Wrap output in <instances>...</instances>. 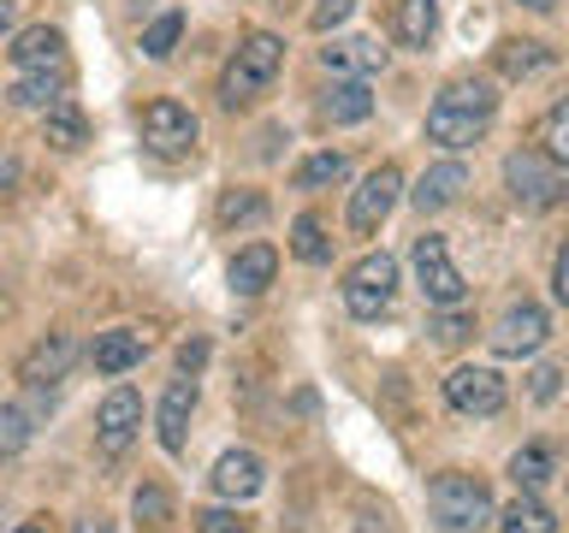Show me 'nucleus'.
<instances>
[{
    "label": "nucleus",
    "instance_id": "1",
    "mask_svg": "<svg viewBox=\"0 0 569 533\" xmlns=\"http://www.w3.org/2000/svg\"><path fill=\"white\" fill-rule=\"evenodd\" d=\"M279 66H284V42L273 30H249L238 53H231V66H226V78H220V101L226 107H243V101H256L267 83L279 78Z\"/></svg>",
    "mask_w": 569,
    "mask_h": 533
},
{
    "label": "nucleus",
    "instance_id": "2",
    "mask_svg": "<svg viewBox=\"0 0 569 533\" xmlns=\"http://www.w3.org/2000/svg\"><path fill=\"white\" fill-rule=\"evenodd\" d=\"M427 504H433V522L445 533H480L492 522V497L475 474H439L427 486Z\"/></svg>",
    "mask_w": 569,
    "mask_h": 533
},
{
    "label": "nucleus",
    "instance_id": "3",
    "mask_svg": "<svg viewBox=\"0 0 569 533\" xmlns=\"http://www.w3.org/2000/svg\"><path fill=\"white\" fill-rule=\"evenodd\" d=\"M505 184H510V202L528 208V213H546V208H558L569 195L563 167L551 154H540V149H516L505 160Z\"/></svg>",
    "mask_w": 569,
    "mask_h": 533
},
{
    "label": "nucleus",
    "instance_id": "4",
    "mask_svg": "<svg viewBox=\"0 0 569 533\" xmlns=\"http://www.w3.org/2000/svg\"><path fill=\"white\" fill-rule=\"evenodd\" d=\"M391 296H398V261L386 249H373L345 273V309L356 320H380L391 309Z\"/></svg>",
    "mask_w": 569,
    "mask_h": 533
},
{
    "label": "nucleus",
    "instance_id": "5",
    "mask_svg": "<svg viewBox=\"0 0 569 533\" xmlns=\"http://www.w3.org/2000/svg\"><path fill=\"white\" fill-rule=\"evenodd\" d=\"M409 261H416V279H421L427 302H439V309H457V302L469 296V284H462L451 249H445V238H433V231H427V238H416Z\"/></svg>",
    "mask_w": 569,
    "mask_h": 533
},
{
    "label": "nucleus",
    "instance_id": "6",
    "mask_svg": "<svg viewBox=\"0 0 569 533\" xmlns=\"http://www.w3.org/2000/svg\"><path fill=\"white\" fill-rule=\"evenodd\" d=\"M487 124H492L487 107H462L457 95H445V89H439V101L427 107V142H439V149H469V142L487 137Z\"/></svg>",
    "mask_w": 569,
    "mask_h": 533
},
{
    "label": "nucleus",
    "instance_id": "7",
    "mask_svg": "<svg viewBox=\"0 0 569 533\" xmlns=\"http://www.w3.org/2000/svg\"><path fill=\"white\" fill-rule=\"evenodd\" d=\"M196 137H202V124H196L190 107H178L167 95L142 107V142H149L154 154H190Z\"/></svg>",
    "mask_w": 569,
    "mask_h": 533
},
{
    "label": "nucleus",
    "instance_id": "8",
    "mask_svg": "<svg viewBox=\"0 0 569 533\" xmlns=\"http://www.w3.org/2000/svg\"><path fill=\"white\" fill-rule=\"evenodd\" d=\"M398 190H403V172L391 167V160H386V167H373L362 184H356V195H350V231H356V238L380 231V220L398 208Z\"/></svg>",
    "mask_w": 569,
    "mask_h": 533
},
{
    "label": "nucleus",
    "instance_id": "9",
    "mask_svg": "<svg viewBox=\"0 0 569 533\" xmlns=\"http://www.w3.org/2000/svg\"><path fill=\"white\" fill-rule=\"evenodd\" d=\"M505 398L510 391L492 368H451V380H445V403H451L457 415H498Z\"/></svg>",
    "mask_w": 569,
    "mask_h": 533
},
{
    "label": "nucleus",
    "instance_id": "10",
    "mask_svg": "<svg viewBox=\"0 0 569 533\" xmlns=\"http://www.w3.org/2000/svg\"><path fill=\"white\" fill-rule=\"evenodd\" d=\"M71 362H78V338H71V332H48V338H36V344L18 355V380L42 391L53 380H66Z\"/></svg>",
    "mask_w": 569,
    "mask_h": 533
},
{
    "label": "nucleus",
    "instance_id": "11",
    "mask_svg": "<svg viewBox=\"0 0 569 533\" xmlns=\"http://www.w3.org/2000/svg\"><path fill=\"white\" fill-rule=\"evenodd\" d=\"M137 426H142V398L131 385H119V391H107L101 409H96V433H101V451L107 456H119L124 444L137 439Z\"/></svg>",
    "mask_w": 569,
    "mask_h": 533
},
{
    "label": "nucleus",
    "instance_id": "12",
    "mask_svg": "<svg viewBox=\"0 0 569 533\" xmlns=\"http://www.w3.org/2000/svg\"><path fill=\"white\" fill-rule=\"evenodd\" d=\"M190 415H196V380L184 373V380H172L167 391H160V409H154V433H160V451H167V456L184 451Z\"/></svg>",
    "mask_w": 569,
    "mask_h": 533
},
{
    "label": "nucleus",
    "instance_id": "13",
    "mask_svg": "<svg viewBox=\"0 0 569 533\" xmlns=\"http://www.w3.org/2000/svg\"><path fill=\"white\" fill-rule=\"evenodd\" d=\"M546 332H551V320H546V309H533V302H522V309H510L498 326L487 332L492 338V350L498 355H533L546 344Z\"/></svg>",
    "mask_w": 569,
    "mask_h": 533
},
{
    "label": "nucleus",
    "instance_id": "14",
    "mask_svg": "<svg viewBox=\"0 0 569 533\" xmlns=\"http://www.w3.org/2000/svg\"><path fill=\"white\" fill-rule=\"evenodd\" d=\"M7 53H12V66H18V71H66V36L53 30V24L18 30Z\"/></svg>",
    "mask_w": 569,
    "mask_h": 533
},
{
    "label": "nucleus",
    "instance_id": "15",
    "mask_svg": "<svg viewBox=\"0 0 569 533\" xmlns=\"http://www.w3.org/2000/svg\"><path fill=\"white\" fill-rule=\"evenodd\" d=\"M320 66H327L332 78H373V71H386V48L373 42V36H345V42L320 48Z\"/></svg>",
    "mask_w": 569,
    "mask_h": 533
},
{
    "label": "nucleus",
    "instance_id": "16",
    "mask_svg": "<svg viewBox=\"0 0 569 533\" xmlns=\"http://www.w3.org/2000/svg\"><path fill=\"white\" fill-rule=\"evenodd\" d=\"M462 190H469V167H462V160H439V167H427V172L416 178L409 202H416L421 213H439V208H451Z\"/></svg>",
    "mask_w": 569,
    "mask_h": 533
},
{
    "label": "nucleus",
    "instance_id": "17",
    "mask_svg": "<svg viewBox=\"0 0 569 533\" xmlns=\"http://www.w3.org/2000/svg\"><path fill=\"white\" fill-rule=\"evenodd\" d=\"M368 113H373L368 78H332V89H320V119L327 124H362Z\"/></svg>",
    "mask_w": 569,
    "mask_h": 533
},
{
    "label": "nucleus",
    "instance_id": "18",
    "mask_svg": "<svg viewBox=\"0 0 569 533\" xmlns=\"http://www.w3.org/2000/svg\"><path fill=\"white\" fill-rule=\"evenodd\" d=\"M273 273H279V249L273 243H243L238 255H231V291L238 296H261L267 284H273Z\"/></svg>",
    "mask_w": 569,
    "mask_h": 533
},
{
    "label": "nucleus",
    "instance_id": "19",
    "mask_svg": "<svg viewBox=\"0 0 569 533\" xmlns=\"http://www.w3.org/2000/svg\"><path fill=\"white\" fill-rule=\"evenodd\" d=\"M213 492L220 497H256L267 486V469H261V456L256 451H226L220 462H213Z\"/></svg>",
    "mask_w": 569,
    "mask_h": 533
},
{
    "label": "nucleus",
    "instance_id": "20",
    "mask_svg": "<svg viewBox=\"0 0 569 533\" xmlns=\"http://www.w3.org/2000/svg\"><path fill=\"white\" fill-rule=\"evenodd\" d=\"M142 355H149V338L131 332V326H113V332H101L96 344H89V362H96V373H131Z\"/></svg>",
    "mask_w": 569,
    "mask_h": 533
},
{
    "label": "nucleus",
    "instance_id": "21",
    "mask_svg": "<svg viewBox=\"0 0 569 533\" xmlns=\"http://www.w3.org/2000/svg\"><path fill=\"white\" fill-rule=\"evenodd\" d=\"M391 36L403 48H427L439 36V0H398L391 7Z\"/></svg>",
    "mask_w": 569,
    "mask_h": 533
},
{
    "label": "nucleus",
    "instance_id": "22",
    "mask_svg": "<svg viewBox=\"0 0 569 533\" xmlns=\"http://www.w3.org/2000/svg\"><path fill=\"white\" fill-rule=\"evenodd\" d=\"M498 533H558V515H551L533 492H516L505 510H498Z\"/></svg>",
    "mask_w": 569,
    "mask_h": 533
},
{
    "label": "nucleus",
    "instance_id": "23",
    "mask_svg": "<svg viewBox=\"0 0 569 533\" xmlns=\"http://www.w3.org/2000/svg\"><path fill=\"white\" fill-rule=\"evenodd\" d=\"M60 95H66V71H18L12 89H7L12 107H42V113H48Z\"/></svg>",
    "mask_w": 569,
    "mask_h": 533
},
{
    "label": "nucleus",
    "instance_id": "24",
    "mask_svg": "<svg viewBox=\"0 0 569 533\" xmlns=\"http://www.w3.org/2000/svg\"><path fill=\"white\" fill-rule=\"evenodd\" d=\"M42 131H48V142H53V149H83V142H89L83 107L71 101V95H60V101H53L48 113H42Z\"/></svg>",
    "mask_w": 569,
    "mask_h": 533
},
{
    "label": "nucleus",
    "instance_id": "25",
    "mask_svg": "<svg viewBox=\"0 0 569 533\" xmlns=\"http://www.w3.org/2000/svg\"><path fill=\"white\" fill-rule=\"evenodd\" d=\"M345 172H350V154H345V149H320V154H309V160L291 172V184H297V190H327V184H338Z\"/></svg>",
    "mask_w": 569,
    "mask_h": 533
},
{
    "label": "nucleus",
    "instance_id": "26",
    "mask_svg": "<svg viewBox=\"0 0 569 533\" xmlns=\"http://www.w3.org/2000/svg\"><path fill=\"white\" fill-rule=\"evenodd\" d=\"M551 66V48L546 42H498V71L505 78H533V71H546Z\"/></svg>",
    "mask_w": 569,
    "mask_h": 533
},
{
    "label": "nucleus",
    "instance_id": "27",
    "mask_svg": "<svg viewBox=\"0 0 569 533\" xmlns=\"http://www.w3.org/2000/svg\"><path fill=\"white\" fill-rule=\"evenodd\" d=\"M291 255L309 261V266L332 261V238H327V225H320L315 213H297V220H291Z\"/></svg>",
    "mask_w": 569,
    "mask_h": 533
},
{
    "label": "nucleus",
    "instance_id": "28",
    "mask_svg": "<svg viewBox=\"0 0 569 533\" xmlns=\"http://www.w3.org/2000/svg\"><path fill=\"white\" fill-rule=\"evenodd\" d=\"M30 439H36V415H30V409L24 403H0V462L18 456Z\"/></svg>",
    "mask_w": 569,
    "mask_h": 533
},
{
    "label": "nucleus",
    "instance_id": "29",
    "mask_svg": "<svg viewBox=\"0 0 569 533\" xmlns=\"http://www.w3.org/2000/svg\"><path fill=\"white\" fill-rule=\"evenodd\" d=\"M510 480L522 492H540L546 480H551V451H546V444H522V451L510 456Z\"/></svg>",
    "mask_w": 569,
    "mask_h": 533
},
{
    "label": "nucleus",
    "instance_id": "30",
    "mask_svg": "<svg viewBox=\"0 0 569 533\" xmlns=\"http://www.w3.org/2000/svg\"><path fill=\"white\" fill-rule=\"evenodd\" d=\"M261 220H267L261 190H226L220 195V225H261Z\"/></svg>",
    "mask_w": 569,
    "mask_h": 533
},
{
    "label": "nucleus",
    "instance_id": "31",
    "mask_svg": "<svg viewBox=\"0 0 569 533\" xmlns=\"http://www.w3.org/2000/svg\"><path fill=\"white\" fill-rule=\"evenodd\" d=\"M131 515H137V527L167 533V522H172V497H167V486H137V497H131Z\"/></svg>",
    "mask_w": 569,
    "mask_h": 533
},
{
    "label": "nucleus",
    "instance_id": "32",
    "mask_svg": "<svg viewBox=\"0 0 569 533\" xmlns=\"http://www.w3.org/2000/svg\"><path fill=\"white\" fill-rule=\"evenodd\" d=\"M540 142H546V154L558 160V167H569V95L540 119Z\"/></svg>",
    "mask_w": 569,
    "mask_h": 533
},
{
    "label": "nucleus",
    "instance_id": "33",
    "mask_svg": "<svg viewBox=\"0 0 569 533\" xmlns=\"http://www.w3.org/2000/svg\"><path fill=\"white\" fill-rule=\"evenodd\" d=\"M178 36H184V18H178V12H167V18H154V24L142 30V53H149V60H172Z\"/></svg>",
    "mask_w": 569,
    "mask_h": 533
},
{
    "label": "nucleus",
    "instance_id": "34",
    "mask_svg": "<svg viewBox=\"0 0 569 533\" xmlns=\"http://www.w3.org/2000/svg\"><path fill=\"white\" fill-rule=\"evenodd\" d=\"M350 12H356V0H315V12H309V30H320V36H327V30H338V24H345Z\"/></svg>",
    "mask_w": 569,
    "mask_h": 533
},
{
    "label": "nucleus",
    "instance_id": "35",
    "mask_svg": "<svg viewBox=\"0 0 569 533\" xmlns=\"http://www.w3.org/2000/svg\"><path fill=\"white\" fill-rule=\"evenodd\" d=\"M196 533H249V522L238 510H202L196 515Z\"/></svg>",
    "mask_w": 569,
    "mask_h": 533
},
{
    "label": "nucleus",
    "instance_id": "36",
    "mask_svg": "<svg viewBox=\"0 0 569 533\" xmlns=\"http://www.w3.org/2000/svg\"><path fill=\"white\" fill-rule=\"evenodd\" d=\"M558 380H563V368H551V362L533 368V373H528V398H533V403H551V398H558Z\"/></svg>",
    "mask_w": 569,
    "mask_h": 533
},
{
    "label": "nucleus",
    "instance_id": "37",
    "mask_svg": "<svg viewBox=\"0 0 569 533\" xmlns=\"http://www.w3.org/2000/svg\"><path fill=\"white\" fill-rule=\"evenodd\" d=\"M469 332H475V320H469V314H457V309L433 320V338H439V344H462Z\"/></svg>",
    "mask_w": 569,
    "mask_h": 533
},
{
    "label": "nucleus",
    "instance_id": "38",
    "mask_svg": "<svg viewBox=\"0 0 569 533\" xmlns=\"http://www.w3.org/2000/svg\"><path fill=\"white\" fill-rule=\"evenodd\" d=\"M551 296L569 302V243L558 249V261H551Z\"/></svg>",
    "mask_w": 569,
    "mask_h": 533
},
{
    "label": "nucleus",
    "instance_id": "39",
    "mask_svg": "<svg viewBox=\"0 0 569 533\" xmlns=\"http://www.w3.org/2000/svg\"><path fill=\"white\" fill-rule=\"evenodd\" d=\"M202 362H208V344H202V338L178 350V373H190V380H196V373H202Z\"/></svg>",
    "mask_w": 569,
    "mask_h": 533
},
{
    "label": "nucleus",
    "instance_id": "40",
    "mask_svg": "<svg viewBox=\"0 0 569 533\" xmlns=\"http://www.w3.org/2000/svg\"><path fill=\"white\" fill-rule=\"evenodd\" d=\"M12 184H18V154L0 149V190H12Z\"/></svg>",
    "mask_w": 569,
    "mask_h": 533
},
{
    "label": "nucleus",
    "instance_id": "41",
    "mask_svg": "<svg viewBox=\"0 0 569 533\" xmlns=\"http://www.w3.org/2000/svg\"><path fill=\"white\" fill-rule=\"evenodd\" d=\"M71 533H113V522H101V515H83V522H71Z\"/></svg>",
    "mask_w": 569,
    "mask_h": 533
},
{
    "label": "nucleus",
    "instance_id": "42",
    "mask_svg": "<svg viewBox=\"0 0 569 533\" xmlns=\"http://www.w3.org/2000/svg\"><path fill=\"white\" fill-rule=\"evenodd\" d=\"M18 24V0H0V36H7Z\"/></svg>",
    "mask_w": 569,
    "mask_h": 533
},
{
    "label": "nucleus",
    "instance_id": "43",
    "mask_svg": "<svg viewBox=\"0 0 569 533\" xmlns=\"http://www.w3.org/2000/svg\"><path fill=\"white\" fill-rule=\"evenodd\" d=\"M522 7H528V12H551L558 0H522Z\"/></svg>",
    "mask_w": 569,
    "mask_h": 533
},
{
    "label": "nucleus",
    "instance_id": "44",
    "mask_svg": "<svg viewBox=\"0 0 569 533\" xmlns=\"http://www.w3.org/2000/svg\"><path fill=\"white\" fill-rule=\"evenodd\" d=\"M12 533H42V527H36V522H24V527H12Z\"/></svg>",
    "mask_w": 569,
    "mask_h": 533
}]
</instances>
